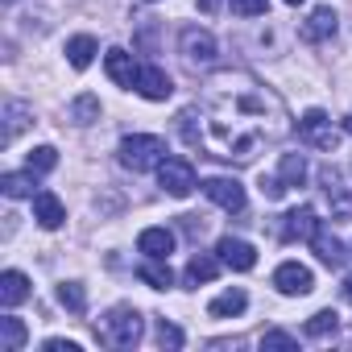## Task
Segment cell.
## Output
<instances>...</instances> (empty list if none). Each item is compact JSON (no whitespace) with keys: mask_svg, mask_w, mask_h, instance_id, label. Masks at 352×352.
Segmentation results:
<instances>
[{"mask_svg":"<svg viewBox=\"0 0 352 352\" xmlns=\"http://www.w3.org/2000/svg\"><path fill=\"white\" fill-rule=\"evenodd\" d=\"M199 120L204 149H212L224 162H253L261 145H274L290 133L286 104L249 71H224L220 79H212Z\"/></svg>","mask_w":352,"mask_h":352,"instance_id":"obj_1","label":"cell"},{"mask_svg":"<svg viewBox=\"0 0 352 352\" xmlns=\"http://www.w3.org/2000/svg\"><path fill=\"white\" fill-rule=\"evenodd\" d=\"M96 336H100L104 344H112V348H137L141 336H145V319H141L137 307L120 302V307H112V311L104 315V323L96 327Z\"/></svg>","mask_w":352,"mask_h":352,"instance_id":"obj_2","label":"cell"},{"mask_svg":"<svg viewBox=\"0 0 352 352\" xmlns=\"http://www.w3.org/2000/svg\"><path fill=\"white\" fill-rule=\"evenodd\" d=\"M116 153H120V166L141 174V170H157V162L166 157V141L153 137V133H129Z\"/></svg>","mask_w":352,"mask_h":352,"instance_id":"obj_3","label":"cell"},{"mask_svg":"<svg viewBox=\"0 0 352 352\" xmlns=\"http://www.w3.org/2000/svg\"><path fill=\"white\" fill-rule=\"evenodd\" d=\"M179 54H183V63H187L191 71H208V67H216V58H220V46H216L212 30L187 25V30H183V38H179Z\"/></svg>","mask_w":352,"mask_h":352,"instance_id":"obj_4","label":"cell"},{"mask_svg":"<svg viewBox=\"0 0 352 352\" xmlns=\"http://www.w3.org/2000/svg\"><path fill=\"white\" fill-rule=\"evenodd\" d=\"M298 141H307L311 149H323V153H336L340 149V129L331 124V116L323 108H311L298 116Z\"/></svg>","mask_w":352,"mask_h":352,"instance_id":"obj_5","label":"cell"},{"mask_svg":"<svg viewBox=\"0 0 352 352\" xmlns=\"http://www.w3.org/2000/svg\"><path fill=\"white\" fill-rule=\"evenodd\" d=\"M157 183H162V191L174 195V199H187V195L199 187L195 166H191L187 157H162V162H157Z\"/></svg>","mask_w":352,"mask_h":352,"instance_id":"obj_6","label":"cell"},{"mask_svg":"<svg viewBox=\"0 0 352 352\" xmlns=\"http://www.w3.org/2000/svg\"><path fill=\"white\" fill-rule=\"evenodd\" d=\"M319 187H323V199L331 204V216L352 220V187H348V179H344L336 166H323L319 170Z\"/></svg>","mask_w":352,"mask_h":352,"instance_id":"obj_7","label":"cell"},{"mask_svg":"<svg viewBox=\"0 0 352 352\" xmlns=\"http://www.w3.org/2000/svg\"><path fill=\"white\" fill-rule=\"evenodd\" d=\"M204 195H208L216 208L232 212V216L245 212V187H241L236 179H224V174H216V179H204Z\"/></svg>","mask_w":352,"mask_h":352,"instance_id":"obj_8","label":"cell"},{"mask_svg":"<svg viewBox=\"0 0 352 352\" xmlns=\"http://www.w3.org/2000/svg\"><path fill=\"white\" fill-rule=\"evenodd\" d=\"M274 286L286 294V298H298V294H311L315 290V274L302 265V261H282L274 270Z\"/></svg>","mask_w":352,"mask_h":352,"instance_id":"obj_9","label":"cell"},{"mask_svg":"<svg viewBox=\"0 0 352 352\" xmlns=\"http://www.w3.org/2000/svg\"><path fill=\"white\" fill-rule=\"evenodd\" d=\"M216 253H220V261H224L228 270H236V274H249V270L257 265V249H253L249 241H241V236H220Z\"/></svg>","mask_w":352,"mask_h":352,"instance_id":"obj_10","label":"cell"},{"mask_svg":"<svg viewBox=\"0 0 352 352\" xmlns=\"http://www.w3.org/2000/svg\"><path fill=\"white\" fill-rule=\"evenodd\" d=\"M315 228H319V220H315V208H307V204H298V208H290L286 216H282V241H311L315 236Z\"/></svg>","mask_w":352,"mask_h":352,"instance_id":"obj_11","label":"cell"},{"mask_svg":"<svg viewBox=\"0 0 352 352\" xmlns=\"http://www.w3.org/2000/svg\"><path fill=\"white\" fill-rule=\"evenodd\" d=\"M133 91H137V96H145V100H170L174 83H170V75H166L162 67L145 63V67L137 71V83H133Z\"/></svg>","mask_w":352,"mask_h":352,"instance_id":"obj_12","label":"cell"},{"mask_svg":"<svg viewBox=\"0 0 352 352\" xmlns=\"http://www.w3.org/2000/svg\"><path fill=\"white\" fill-rule=\"evenodd\" d=\"M25 124H34V108L21 104V100H5V129H0V145L9 149V145L21 137Z\"/></svg>","mask_w":352,"mask_h":352,"instance_id":"obj_13","label":"cell"},{"mask_svg":"<svg viewBox=\"0 0 352 352\" xmlns=\"http://www.w3.org/2000/svg\"><path fill=\"white\" fill-rule=\"evenodd\" d=\"M336 30H340V17H336V9H327V5L311 9V17L302 21V38H307V42H327V38H336Z\"/></svg>","mask_w":352,"mask_h":352,"instance_id":"obj_14","label":"cell"},{"mask_svg":"<svg viewBox=\"0 0 352 352\" xmlns=\"http://www.w3.org/2000/svg\"><path fill=\"white\" fill-rule=\"evenodd\" d=\"M104 71H108V79H112L116 87H133L141 67L133 63V54H129V50H120V46H116V50H108V54H104Z\"/></svg>","mask_w":352,"mask_h":352,"instance_id":"obj_15","label":"cell"},{"mask_svg":"<svg viewBox=\"0 0 352 352\" xmlns=\"http://www.w3.org/2000/svg\"><path fill=\"white\" fill-rule=\"evenodd\" d=\"M34 220L42 224V228H63V220H67V208H63V199L54 195V191H38L34 195Z\"/></svg>","mask_w":352,"mask_h":352,"instance_id":"obj_16","label":"cell"},{"mask_svg":"<svg viewBox=\"0 0 352 352\" xmlns=\"http://www.w3.org/2000/svg\"><path fill=\"white\" fill-rule=\"evenodd\" d=\"M311 249H315V257H319L323 265H331V270H336V265H344V257H348V253H344V245H340V236H331L323 224L315 228V236H311Z\"/></svg>","mask_w":352,"mask_h":352,"instance_id":"obj_17","label":"cell"},{"mask_svg":"<svg viewBox=\"0 0 352 352\" xmlns=\"http://www.w3.org/2000/svg\"><path fill=\"white\" fill-rule=\"evenodd\" d=\"M30 298V278L21 270H5L0 274V302L5 307H21Z\"/></svg>","mask_w":352,"mask_h":352,"instance_id":"obj_18","label":"cell"},{"mask_svg":"<svg viewBox=\"0 0 352 352\" xmlns=\"http://www.w3.org/2000/svg\"><path fill=\"white\" fill-rule=\"evenodd\" d=\"M96 54H100V42H96L91 34H75V38L67 42V63H71L75 71H87V67L96 63Z\"/></svg>","mask_w":352,"mask_h":352,"instance_id":"obj_19","label":"cell"},{"mask_svg":"<svg viewBox=\"0 0 352 352\" xmlns=\"http://www.w3.org/2000/svg\"><path fill=\"white\" fill-rule=\"evenodd\" d=\"M137 278H141L145 286H153V290H170V286H174V270L166 265V257H145V261L137 265Z\"/></svg>","mask_w":352,"mask_h":352,"instance_id":"obj_20","label":"cell"},{"mask_svg":"<svg viewBox=\"0 0 352 352\" xmlns=\"http://www.w3.org/2000/svg\"><path fill=\"white\" fill-rule=\"evenodd\" d=\"M137 249H141L145 257H170V253H174V232H170V228H145V232L137 236Z\"/></svg>","mask_w":352,"mask_h":352,"instance_id":"obj_21","label":"cell"},{"mask_svg":"<svg viewBox=\"0 0 352 352\" xmlns=\"http://www.w3.org/2000/svg\"><path fill=\"white\" fill-rule=\"evenodd\" d=\"M67 120H71V124H79V129H83V124H96V120H100V100H96L91 91L75 96V100L67 104Z\"/></svg>","mask_w":352,"mask_h":352,"instance_id":"obj_22","label":"cell"},{"mask_svg":"<svg viewBox=\"0 0 352 352\" xmlns=\"http://www.w3.org/2000/svg\"><path fill=\"white\" fill-rule=\"evenodd\" d=\"M220 265H224L220 257H208V253H195V257L187 261V274H183V278H187V286H199V282H212V278L220 274Z\"/></svg>","mask_w":352,"mask_h":352,"instance_id":"obj_23","label":"cell"},{"mask_svg":"<svg viewBox=\"0 0 352 352\" xmlns=\"http://www.w3.org/2000/svg\"><path fill=\"white\" fill-rule=\"evenodd\" d=\"M25 340H30V331H25V323H21L17 315H5V319H0V348H5V352H21Z\"/></svg>","mask_w":352,"mask_h":352,"instance_id":"obj_24","label":"cell"},{"mask_svg":"<svg viewBox=\"0 0 352 352\" xmlns=\"http://www.w3.org/2000/svg\"><path fill=\"white\" fill-rule=\"evenodd\" d=\"M245 307H249V294H245V290H224V294H216V298H212V307H208V311H212L216 319H232V315H241Z\"/></svg>","mask_w":352,"mask_h":352,"instance_id":"obj_25","label":"cell"},{"mask_svg":"<svg viewBox=\"0 0 352 352\" xmlns=\"http://www.w3.org/2000/svg\"><path fill=\"white\" fill-rule=\"evenodd\" d=\"M34 179H38L34 170H25V174H5V179H0V191H5L9 199H34V195H38V191H34Z\"/></svg>","mask_w":352,"mask_h":352,"instance_id":"obj_26","label":"cell"},{"mask_svg":"<svg viewBox=\"0 0 352 352\" xmlns=\"http://www.w3.org/2000/svg\"><path fill=\"white\" fill-rule=\"evenodd\" d=\"M278 179H282L286 187H302V179H307V157H302V153H282Z\"/></svg>","mask_w":352,"mask_h":352,"instance_id":"obj_27","label":"cell"},{"mask_svg":"<svg viewBox=\"0 0 352 352\" xmlns=\"http://www.w3.org/2000/svg\"><path fill=\"white\" fill-rule=\"evenodd\" d=\"M336 327H340V315L331 311V307H323V311H315L307 323H302V331L311 336V340H323V336H336Z\"/></svg>","mask_w":352,"mask_h":352,"instance_id":"obj_28","label":"cell"},{"mask_svg":"<svg viewBox=\"0 0 352 352\" xmlns=\"http://www.w3.org/2000/svg\"><path fill=\"white\" fill-rule=\"evenodd\" d=\"M25 166H30L34 174H50V170L58 166V149H54V145H38V149H30Z\"/></svg>","mask_w":352,"mask_h":352,"instance_id":"obj_29","label":"cell"},{"mask_svg":"<svg viewBox=\"0 0 352 352\" xmlns=\"http://www.w3.org/2000/svg\"><path fill=\"white\" fill-rule=\"evenodd\" d=\"M58 302H63L71 315H83V311H87V294H83L79 282H63V286H58Z\"/></svg>","mask_w":352,"mask_h":352,"instance_id":"obj_30","label":"cell"},{"mask_svg":"<svg viewBox=\"0 0 352 352\" xmlns=\"http://www.w3.org/2000/svg\"><path fill=\"white\" fill-rule=\"evenodd\" d=\"M294 348H298V340L290 331H265L261 336V352H294Z\"/></svg>","mask_w":352,"mask_h":352,"instance_id":"obj_31","label":"cell"},{"mask_svg":"<svg viewBox=\"0 0 352 352\" xmlns=\"http://www.w3.org/2000/svg\"><path fill=\"white\" fill-rule=\"evenodd\" d=\"M157 344H162V348H183V331L162 319V323H157Z\"/></svg>","mask_w":352,"mask_h":352,"instance_id":"obj_32","label":"cell"},{"mask_svg":"<svg viewBox=\"0 0 352 352\" xmlns=\"http://www.w3.org/2000/svg\"><path fill=\"white\" fill-rule=\"evenodd\" d=\"M228 5H232V13H241V17H261L270 0H228Z\"/></svg>","mask_w":352,"mask_h":352,"instance_id":"obj_33","label":"cell"},{"mask_svg":"<svg viewBox=\"0 0 352 352\" xmlns=\"http://www.w3.org/2000/svg\"><path fill=\"white\" fill-rule=\"evenodd\" d=\"M261 195L265 199H282L286 195V183L282 179H261Z\"/></svg>","mask_w":352,"mask_h":352,"instance_id":"obj_34","label":"cell"},{"mask_svg":"<svg viewBox=\"0 0 352 352\" xmlns=\"http://www.w3.org/2000/svg\"><path fill=\"white\" fill-rule=\"evenodd\" d=\"M42 348H46V352H79V344H75V340H58V336H54V340H46Z\"/></svg>","mask_w":352,"mask_h":352,"instance_id":"obj_35","label":"cell"},{"mask_svg":"<svg viewBox=\"0 0 352 352\" xmlns=\"http://www.w3.org/2000/svg\"><path fill=\"white\" fill-rule=\"evenodd\" d=\"M344 298H348V302H352V274H348V278H344Z\"/></svg>","mask_w":352,"mask_h":352,"instance_id":"obj_36","label":"cell"},{"mask_svg":"<svg viewBox=\"0 0 352 352\" xmlns=\"http://www.w3.org/2000/svg\"><path fill=\"white\" fill-rule=\"evenodd\" d=\"M344 133H352V112H348V116H344Z\"/></svg>","mask_w":352,"mask_h":352,"instance_id":"obj_37","label":"cell"},{"mask_svg":"<svg viewBox=\"0 0 352 352\" xmlns=\"http://www.w3.org/2000/svg\"><path fill=\"white\" fill-rule=\"evenodd\" d=\"M286 5H302V0H286Z\"/></svg>","mask_w":352,"mask_h":352,"instance_id":"obj_38","label":"cell"},{"mask_svg":"<svg viewBox=\"0 0 352 352\" xmlns=\"http://www.w3.org/2000/svg\"><path fill=\"white\" fill-rule=\"evenodd\" d=\"M5 5H13V0H5Z\"/></svg>","mask_w":352,"mask_h":352,"instance_id":"obj_39","label":"cell"}]
</instances>
